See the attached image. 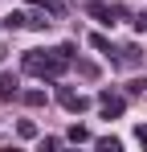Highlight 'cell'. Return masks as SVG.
Masks as SVG:
<instances>
[{"mask_svg":"<svg viewBox=\"0 0 147 152\" xmlns=\"http://www.w3.org/2000/svg\"><path fill=\"white\" fill-rule=\"evenodd\" d=\"M70 62H74V58H66L61 50H53V53H45V50H24V58H21L24 74H37V78H57Z\"/></svg>","mask_w":147,"mask_h":152,"instance_id":"6da1fadb","label":"cell"},{"mask_svg":"<svg viewBox=\"0 0 147 152\" xmlns=\"http://www.w3.org/2000/svg\"><path fill=\"white\" fill-rule=\"evenodd\" d=\"M57 103H61L66 111H74V115H82V111L90 107V99H86V95H78L74 86H57Z\"/></svg>","mask_w":147,"mask_h":152,"instance_id":"7a4b0ae2","label":"cell"},{"mask_svg":"<svg viewBox=\"0 0 147 152\" xmlns=\"http://www.w3.org/2000/svg\"><path fill=\"white\" fill-rule=\"evenodd\" d=\"M122 107H127V103H122V95H115V91H102V95H98V111H102V119H119Z\"/></svg>","mask_w":147,"mask_h":152,"instance_id":"3957f363","label":"cell"},{"mask_svg":"<svg viewBox=\"0 0 147 152\" xmlns=\"http://www.w3.org/2000/svg\"><path fill=\"white\" fill-rule=\"evenodd\" d=\"M90 17H94L98 25H115V17H122V8H110V4L94 0V4H90Z\"/></svg>","mask_w":147,"mask_h":152,"instance_id":"277c9868","label":"cell"},{"mask_svg":"<svg viewBox=\"0 0 147 152\" xmlns=\"http://www.w3.org/2000/svg\"><path fill=\"white\" fill-rule=\"evenodd\" d=\"M8 99H21V82H17V74H0V103H8Z\"/></svg>","mask_w":147,"mask_h":152,"instance_id":"5b68a950","label":"cell"},{"mask_svg":"<svg viewBox=\"0 0 147 152\" xmlns=\"http://www.w3.org/2000/svg\"><path fill=\"white\" fill-rule=\"evenodd\" d=\"M143 62V53H139V45H127V50L119 53V66H139Z\"/></svg>","mask_w":147,"mask_h":152,"instance_id":"8992f818","label":"cell"},{"mask_svg":"<svg viewBox=\"0 0 147 152\" xmlns=\"http://www.w3.org/2000/svg\"><path fill=\"white\" fill-rule=\"evenodd\" d=\"M66 140H70V144H86V140H90V132H86L82 124H74L70 132H66Z\"/></svg>","mask_w":147,"mask_h":152,"instance_id":"52a82bcc","label":"cell"},{"mask_svg":"<svg viewBox=\"0 0 147 152\" xmlns=\"http://www.w3.org/2000/svg\"><path fill=\"white\" fill-rule=\"evenodd\" d=\"M21 103H24V107H45V91H24Z\"/></svg>","mask_w":147,"mask_h":152,"instance_id":"ba28073f","label":"cell"},{"mask_svg":"<svg viewBox=\"0 0 147 152\" xmlns=\"http://www.w3.org/2000/svg\"><path fill=\"white\" fill-rule=\"evenodd\" d=\"M49 25H53V21H49L45 12H33V17H29V29H37V33H45Z\"/></svg>","mask_w":147,"mask_h":152,"instance_id":"9c48e42d","label":"cell"},{"mask_svg":"<svg viewBox=\"0 0 147 152\" xmlns=\"http://www.w3.org/2000/svg\"><path fill=\"white\" fill-rule=\"evenodd\" d=\"M17 136H21V140H33V136H37V124H33V119H21V124H17Z\"/></svg>","mask_w":147,"mask_h":152,"instance_id":"30bf717a","label":"cell"},{"mask_svg":"<svg viewBox=\"0 0 147 152\" xmlns=\"http://www.w3.org/2000/svg\"><path fill=\"white\" fill-rule=\"evenodd\" d=\"M147 91V74L143 78H131V82H127V95H143Z\"/></svg>","mask_w":147,"mask_h":152,"instance_id":"8fae6325","label":"cell"},{"mask_svg":"<svg viewBox=\"0 0 147 152\" xmlns=\"http://www.w3.org/2000/svg\"><path fill=\"white\" fill-rule=\"evenodd\" d=\"M21 25H29V17H24V12H12V17H4V29H21Z\"/></svg>","mask_w":147,"mask_h":152,"instance_id":"7c38bea8","label":"cell"},{"mask_svg":"<svg viewBox=\"0 0 147 152\" xmlns=\"http://www.w3.org/2000/svg\"><path fill=\"white\" fill-rule=\"evenodd\" d=\"M98 148H102V152H119L122 144H119V140H115V136H102V140H98Z\"/></svg>","mask_w":147,"mask_h":152,"instance_id":"4fadbf2b","label":"cell"},{"mask_svg":"<svg viewBox=\"0 0 147 152\" xmlns=\"http://www.w3.org/2000/svg\"><path fill=\"white\" fill-rule=\"evenodd\" d=\"M78 74H82V78H98V66H94V62H78Z\"/></svg>","mask_w":147,"mask_h":152,"instance_id":"5bb4252c","label":"cell"},{"mask_svg":"<svg viewBox=\"0 0 147 152\" xmlns=\"http://www.w3.org/2000/svg\"><path fill=\"white\" fill-rule=\"evenodd\" d=\"M90 45H94V50H102V53H110V41H106L102 33H94V37H90Z\"/></svg>","mask_w":147,"mask_h":152,"instance_id":"9a60e30c","label":"cell"},{"mask_svg":"<svg viewBox=\"0 0 147 152\" xmlns=\"http://www.w3.org/2000/svg\"><path fill=\"white\" fill-rule=\"evenodd\" d=\"M135 140H139V144H147V124H139V127H135Z\"/></svg>","mask_w":147,"mask_h":152,"instance_id":"2e32d148","label":"cell"}]
</instances>
